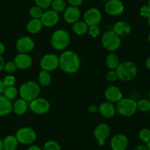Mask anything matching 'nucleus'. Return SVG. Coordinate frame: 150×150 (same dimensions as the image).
<instances>
[{
    "label": "nucleus",
    "instance_id": "f257e3e1",
    "mask_svg": "<svg viewBox=\"0 0 150 150\" xmlns=\"http://www.w3.org/2000/svg\"><path fill=\"white\" fill-rule=\"evenodd\" d=\"M59 67L66 73H75L81 67V59L73 51H65L59 57Z\"/></svg>",
    "mask_w": 150,
    "mask_h": 150
},
{
    "label": "nucleus",
    "instance_id": "f03ea898",
    "mask_svg": "<svg viewBox=\"0 0 150 150\" xmlns=\"http://www.w3.org/2000/svg\"><path fill=\"white\" fill-rule=\"evenodd\" d=\"M117 78L124 82L131 81L135 79L138 73V69L133 62L126 61L120 63L115 70Z\"/></svg>",
    "mask_w": 150,
    "mask_h": 150
},
{
    "label": "nucleus",
    "instance_id": "7ed1b4c3",
    "mask_svg": "<svg viewBox=\"0 0 150 150\" xmlns=\"http://www.w3.org/2000/svg\"><path fill=\"white\" fill-rule=\"evenodd\" d=\"M40 91V86L37 82L28 81L24 82L20 86L18 93L21 98L25 100L27 102H30L39 97Z\"/></svg>",
    "mask_w": 150,
    "mask_h": 150
},
{
    "label": "nucleus",
    "instance_id": "20e7f679",
    "mask_svg": "<svg viewBox=\"0 0 150 150\" xmlns=\"http://www.w3.org/2000/svg\"><path fill=\"white\" fill-rule=\"evenodd\" d=\"M70 42V35L64 29H57L51 37V44L57 51L65 49Z\"/></svg>",
    "mask_w": 150,
    "mask_h": 150
},
{
    "label": "nucleus",
    "instance_id": "39448f33",
    "mask_svg": "<svg viewBox=\"0 0 150 150\" xmlns=\"http://www.w3.org/2000/svg\"><path fill=\"white\" fill-rule=\"evenodd\" d=\"M103 47L108 51H115L121 45V38L113 30L105 32L101 38Z\"/></svg>",
    "mask_w": 150,
    "mask_h": 150
},
{
    "label": "nucleus",
    "instance_id": "423d86ee",
    "mask_svg": "<svg viewBox=\"0 0 150 150\" xmlns=\"http://www.w3.org/2000/svg\"><path fill=\"white\" fill-rule=\"evenodd\" d=\"M116 110L123 117H131L137 111V102L132 98H122L117 103Z\"/></svg>",
    "mask_w": 150,
    "mask_h": 150
},
{
    "label": "nucleus",
    "instance_id": "0eeeda50",
    "mask_svg": "<svg viewBox=\"0 0 150 150\" xmlns=\"http://www.w3.org/2000/svg\"><path fill=\"white\" fill-rule=\"evenodd\" d=\"M15 136L18 143L23 145H31L36 141V132L29 127H23L19 128L16 132Z\"/></svg>",
    "mask_w": 150,
    "mask_h": 150
},
{
    "label": "nucleus",
    "instance_id": "6e6552de",
    "mask_svg": "<svg viewBox=\"0 0 150 150\" xmlns=\"http://www.w3.org/2000/svg\"><path fill=\"white\" fill-rule=\"evenodd\" d=\"M59 57L54 54H47L41 58L40 66L43 70L51 72L59 67Z\"/></svg>",
    "mask_w": 150,
    "mask_h": 150
},
{
    "label": "nucleus",
    "instance_id": "1a4fd4ad",
    "mask_svg": "<svg viewBox=\"0 0 150 150\" xmlns=\"http://www.w3.org/2000/svg\"><path fill=\"white\" fill-rule=\"evenodd\" d=\"M29 107L31 111L36 114H44L50 109V103L43 98H37L30 101Z\"/></svg>",
    "mask_w": 150,
    "mask_h": 150
},
{
    "label": "nucleus",
    "instance_id": "9d476101",
    "mask_svg": "<svg viewBox=\"0 0 150 150\" xmlns=\"http://www.w3.org/2000/svg\"><path fill=\"white\" fill-rule=\"evenodd\" d=\"M83 21L89 26L98 25L102 20V13L96 7L89 8L83 15Z\"/></svg>",
    "mask_w": 150,
    "mask_h": 150
},
{
    "label": "nucleus",
    "instance_id": "9b49d317",
    "mask_svg": "<svg viewBox=\"0 0 150 150\" xmlns=\"http://www.w3.org/2000/svg\"><path fill=\"white\" fill-rule=\"evenodd\" d=\"M111 133V128L108 125L105 123H101L96 126L94 130V136L98 142V144L100 146H103L105 144V142L110 136Z\"/></svg>",
    "mask_w": 150,
    "mask_h": 150
},
{
    "label": "nucleus",
    "instance_id": "f8f14e48",
    "mask_svg": "<svg viewBox=\"0 0 150 150\" xmlns=\"http://www.w3.org/2000/svg\"><path fill=\"white\" fill-rule=\"evenodd\" d=\"M105 11L109 16H120L124 12V4L120 0H108L105 4Z\"/></svg>",
    "mask_w": 150,
    "mask_h": 150
},
{
    "label": "nucleus",
    "instance_id": "ddd939ff",
    "mask_svg": "<svg viewBox=\"0 0 150 150\" xmlns=\"http://www.w3.org/2000/svg\"><path fill=\"white\" fill-rule=\"evenodd\" d=\"M16 48L19 53L29 54L35 48V42L29 37H21L16 41Z\"/></svg>",
    "mask_w": 150,
    "mask_h": 150
},
{
    "label": "nucleus",
    "instance_id": "4468645a",
    "mask_svg": "<svg viewBox=\"0 0 150 150\" xmlns=\"http://www.w3.org/2000/svg\"><path fill=\"white\" fill-rule=\"evenodd\" d=\"M40 21L43 26L46 27H52L58 23L59 21V15L53 10H47L42 13Z\"/></svg>",
    "mask_w": 150,
    "mask_h": 150
},
{
    "label": "nucleus",
    "instance_id": "2eb2a0df",
    "mask_svg": "<svg viewBox=\"0 0 150 150\" xmlns=\"http://www.w3.org/2000/svg\"><path fill=\"white\" fill-rule=\"evenodd\" d=\"M128 145V139L122 133L115 135L111 140V148L112 150H126Z\"/></svg>",
    "mask_w": 150,
    "mask_h": 150
},
{
    "label": "nucleus",
    "instance_id": "dca6fc26",
    "mask_svg": "<svg viewBox=\"0 0 150 150\" xmlns=\"http://www.w3.org/2000/svg\"><path fill=\"white\" fill-rule=\"evenodd\" d=\"M104 95L107 101H109L112 103H117L123 98L122 93L120 88L114 85L108 86L105 89Z\"/></svg>",
    "mask_w": 150,
    "mask_h": 150
},
{
    "label": "nucleus",
    "instance_id": "f3484780",
    "mask_svg": "<svg viewBox=\"0 0 150 150\" xmlns=\"http://www.w3.org/2000/svg\"><path fill=\"white\" fill-rule=\"evenodd\" d=\"M64 21L67 23L73 24L75 22L79 21L81 17V11L79 10V7H75L71 6L66 7L64 10V15H63Z\"/></svg>",
    "mask_w": 150,
    "mask_h": 150
},
{
    "label": "nucleus",
    "instance_id": "a211bd4d",
    "mask_svg": "<svg viewBox=\"0 0 150 150\" xmlns=\"http://www.w3.org/2000/svg\"><path fill=\"white\" fill-rule=\"evenodd\" d=\"M13 62L16 64L17 69L20 70H26L32 64V59L29 54L19 53L15 57Z\"/></svg>",
    "mask_w": 150,
    "mask_h": 150
},
{
    "label": "nucleus",
    "instance_id": "6ab92c4d",
    "mask_svg": "<svg viewBox=\"0 0 150 150\" xmlns=\"http://www.w3.org/2000/svg\"><path fill=\"white\" fill-rule=\"evenodd\" d=\"M98 111L105 118L111 119L115 115L116 107L112 103L109 101H105V102L102 103L98 106Z\"/></svg>",
    "mask_w": 150,
    "mask_h": 150
},
{
    "label": "nucleus",
    "instance_id": "aec40b11",
    "mask_svg": "<svg viewBox=\"0 0 150 150\" xmlns=\"http://www.w3.org/2000/svg\"><path fill=\"white\" fill-rule=\"evenodd\" d=\"M132 30L131 26L127 22L121 21L114 24L113 31L120 37H125L130 34Z\"/></svg>",
    "mask_w": 150,
    "mask_h": 150
},
{
    "label": "nucleus",
    "instance_id": "412c9836",
    "mask_svg": "<svg viewBox=\"0 0 150 150\" xmlns=\"http://www.w3.org/2000/svg\"><path fill=\"white\" fill-rule=\"evenodd\" d=\"M13 111V103L11 100L0 95V117L7 116Z\"/></svg>",
    "mask_w": 150,
    "mask_h": 150
},
{
    "label": "nucleus",
    "instance_id": "4be33fe9",
    "mask_svg": "<svg viewBox=\"0 0 150 150\" xmlns=\"http://www.w3.org/2000/svg\"><path fill=\"white\" fill-rule=\"evenodd\" d=\"M28 108V102L22 98L16 100V102L13 104V111L18 116L23 115L27 111Z\"/></svg>",
    "mask_w": 150,
    "mask_h": 150
},
{
    "label": "nucleus",
    "instance_id": "5701e85b",
    "mask_svg": "<svg viewBox=\"0 0 150 150\" xmlns=\"http://www.w3.org/2000/svg\"><path fill=\"white\" fill-rule=\"evenodd\" d=\"M42 26L43 25H42L40 19L32 18L28 22L27 25H26V29L29 33L35 35L42 30Z\"/></svg>",
    "mask_w": 150,
    "mask_h": 150
},
{
    "label": "nucleus",
    "instance_id": "b1692460",
    "mask_svg": "<svg viewBox=\"0 0 150 150\" xmlns=\"http://www.w3.org/2000/svg\"><path fill=\"white\" fill-rule=\"evenodd\" d=\"M18 142L15 136H7L3 140L4 150H16L18 146Z\"/></svg>",
    "mask_w": 150,
    "mask_h": 150
},
{
    "label": "nucleus",
    "instance_id": "393cba45",
    "mask_svg": "<svg viewBox=\"0 0 150 150\" xmlns=\"http://www.w3.org/2000/svg\"><path fill=\"white\" fill-rule=\"evenodd\" d=\"M88 29H89V26L83 21H78L75 22L74 23H73V26H72L73 32L79 36L85 35L88 32Z\"/></svg>",
    "mask_w": 150,
    "mask_h": 150
},
{
    "label": "nucleus",
    "instance_id": "a878e982",
    "mask_svg": "<svg viewBox=\"0 0 150 150\" xmlns=\"http://www.w3.org/2000/svg\"><path fill=\"white\" fill-rule=\"evenodd\" d=\"M105 62L107 67L110 70H116L120 63L119 57H117V55H116L115 54H113V53H111L107 56Z\"/></svg>",
    "mask_w": 150,
    "mask_h": 150
},
{
    "label": "nucleus",
    "instance_id": "bb28decb",
    "mask_svg": "<svg viewBox=\"0 0 150 150\" xmlns=\"http://www.w3.org/2000/svg\"><path fill=\"white\" fill-rule=\"evenodd\" d=\"M51 76L48 71L42 70L38 74V81L41 86H48L51 83Z\"/></svg>",
    "mask_w": 150,
    "mask_h": 150
},
{
    "label": "nucleus",
    "instance_id": "cd10ccee",
    "mask_svg": "<svg viewBox=\"0 0 150 150\" xmlns=\"http://www.w3.org/2000/svg\"><path fill=\"white\" fill-rule=\"evenodd\" d=\"M2 95L10 100H13L17 98L18 95V90L14 86H6Z\"/></svg>",
    "mask_w": 150,
    "mask_h": 150
},
{
    "label": "nucleus",
    "instance_id": "c85d7f7f",
    "mask_svg": "<svg viewBox=\"0 0 150 150\" xmlns=\"http://www.w3.org/2000/svg\"><path fill=\"white\" fill-rule=\"evenodd\" d=\"M51 6L53 10L59 13L65 10L66 2L64 0H52Z\"/></svg>",
    "mask_w": 150,
    "mask_h": 150
},
{
    "label": "nucleus",
    "instance_id": "c756f323",
    "mask_svg": "<svg viewBox=\"0 0 150 150\" xmlns=\"http://www.w3.org/2000/svg\"><path fill=\"white\" fill-rule=\"evenodd\" d=\"M137 110L142 112H148L150 111V101L149 99H142L137 102Z\"/></svg>",
    "mask_w": 150,
    "mask_h": 150
},
{
    "label": "nucleus",
    "instance_id": "7c9ffc66",
    "mask_svg": "<svg viewBox=\"0 0 150 150\" xmlns=\"http://www.w3.org/2000/svg\"><path fill=\"white\" fill-rule=\"evenodd\" d=\"M42 150H62L61 146L56 141L49 140L43 145Z\"/></svg>",
    "mask_w": 150,
    "mask_h": 150
},
{
    "label": "nucleus",
    "instance_id": "2f4dec72",
    "mask_svg": "<svg viewBox=\"0 0 150 150\" xmlns=\"http://www.w3.org/2000/svg\"><path fill=\"white\" fill-rule=\"evenodd\" d=\"M42 9L39 7L38 6H33L29 10V15L32 18L40 19L41 16H42Z\"/></svg>",
    "mask_w": 150,
    "mask_h": 150
},
{
    "label": "nucleus",
    "instance_id": "473e14b6",
    "mask_svg": "<svg viewBox=\"0 0 150 150\" xmlns=\"http://www.w3.org/2000/svg\"><path fill=\"white\" fill-rule=\"evenodd\" d=\"M139 138L142 142L146 144L150 140V130L148 128H142L139 133Z\"/></svg>",
    "mask_w": 150,
    "mask_h": 150
},
{
    "label": "nucleus",
    "instance_id": "72a5a7b5",
    "mask_svg": "<svg viewBox=\"0 0 150 150\" xmlns=\"http://www.w3.org/2000/svg\"><path fill=\"white\" fill-rule=\"evenodd\" d=\"M88 33L90 35L92 38H96L100 34V29L98 25H95V26H89V29H88Z\"/></svg>",
    "mask_w": 150,
    "mask_h": 150
},
{
    "label": "nucleus",
    "instance_id": "f704fd0d",
    "mask_svg": "<svg viewBox=\"0 0 150 150\" xmlns=\"http://www.w3.org/2000/svg\"><path fill=\"white\" fill-rule=\"evenodd\" d=\"M17 67H16V64H15L14 62L10 61L7 62L4 64V70L7 72V73H10V74H12V73H14L16 70Z\"/></svg>",
    "mask_w": 150,
    "mask_h": 150
},
{
    "label": "nucleus",
    "instance_id": "c9c22d12",
    "mask_svg": "<svg viewBox=\"0 0 150 150\" xmlns=\"http://www.w3.org/2000/svg\"><path fill=\"white\" fill-rule=\"evenodd\" d=\"M37 6L41 9H47L51 7L52 0H35Z\"/></svg>",
    "mask_w": 150,
    "mask_h": 150
},
{
    "label": "nucleus",
    "instance_id": "e433bc0d",
    "mask_svg": "<svg viewBox=\"0 0 150 150\" xmlns=\"http://www.w3.org/2000/svg\"><path fill=\"white\" fill-rule=\"evenodd\" d=\"M3 82H4L5 86H14L16 82V79L15 78V76H13V75H8V76H5L4 78Z\"/></svg>",
    "mask_w": 150,
    "mask_h": 150
},
{
    "label": "nucleus",
    "instance_id": "4c0bfd02",
    "mask_svg": "<svg viewBox=\"0 0 150 150\" xmlns=\"http://www.w3.org/2000/svg\"><path fill=\"white\" fill-rule=\"evenodd\" d=\"M139 13H140L141 16L148 18L150 16V7H149V5L147 4V5L142 6L140 10H139Z\"/></svg>",
    "mask_w": 150,
    "mask_h": 150
},
{
    "label": "nucleus",
    "instance_id": "58836bf2",
    "mask_svg": "<svg viewBox=\"0 0 150 150\" xmlns=\"http://www.w3.org/2000/svg\"><path fill=\"white\" fill-rule=\"evenodd\" d=\"M106 79L108 81L111 82L116 81L118 79L115 70H110V71L108 72V73L106 74Z\"/></svg>",
    "mask_w": 150,
    "mask_h": 150
},
{
    "label": "nucleus",
    "instance_id": "ea45409f",
    "mask_svg": "<svg viewBox=\"0 0 150 150\" xmlns=\"http://www.w3.org/2000/svg\"><path fill=\"white\" fill-rule=\"evenodd\" d=\"M69 4L71 6H75V7H79L83 2V0H67Z\"/></svg>",
    "mask_w": 150,
    "mask_h": 150
},
{
    "label": "nucleus",
    "instance_id": "a19ab883",
    "mask_svg": "<svg viewBox=\"0 0 150 150\" xmlns=\"http://www.w3.org/2000/svg\"><path fill=\"white\" fill-rule=\"evenodd\" d=\"M88 111H89L90 113H92V114L98 112V106H97V105H91L88 108Z\"/></svg>",
    "mask_w": 150,
    "mask_h": 150
},
{
    "label": "nucleus",
    "instance_id": "79ce46f5",
    "mask_svg": "<svg viewBox=\"0 0 150 150\" xmlns=\"http://www.w3.org/2000/svg\"><path fill=\"white\" fill-rule=\"evenodd\" d=\"M5 87L6 86L5 85H4V82H3V80L0 79V95H2Z\"/></svg>",
    "mask_w": 150,
    "mask_h": 150
},
{
    "label": "nucleus",
    "instance_id": "37998d69",
    "mask_svg": "<svg viewBox=\"0 0 150 150\" xmlns=\"http://www.w3.org/2000/svg\"><path fill=\"white\" fill-rule=\"evenodd\" d=\"M4 64H5V62H4V58L1 56H0V72L4 70Z\"/></svg>",
    "mask_w": 150,
    "mask_h": 150
},
{
    "label": "nucleus",
    "instance_id": "c03bdc74",
    "mask_svg": "<svg viewBox=\"0 0 150 150\" xmlns=\"http://www.w3.org/2000/svg\"><path fill=\"white\" fill-rule=\"evenodd\" d=\"M4 52H5V47L2 42H0V56L2 55Z\"/></svg>",
    "mask_w": 150,
    "mask_h": 150
},
{
    "label": "nucleus",
    "instance_id": "a18cd8bd",
    "mask_svg": "<svg viewBox=\"0 0 150 150\" xmlns=\"http://www.w3.org/2000/svg\"><path fill=\"white\" fill-rule=\"evenodd\" d=\"M26 150H42L40 146H37V145H32L29 146Z\"/></svg>",
    "mask_w": 150,
    "mask_h": 150
},
{
    "label": "nucleus",
    "instance_id": "49530a36",
    "mask_svg": "<svg viewBox=\"0 0 150 150\" xmlns=\"http://www.w3.org/2000/svg\"><path fill=\"white\" fill-rule=\"evenodd\" d=\"M134 150H148V149L147 148H146V146H143V145H139V146H136V147L134 149Z\"/></svg>",
    "mask_w": 150,
    "mask_h": 150
},
{
    "label": "nucleus",
    "instance_id": "de8ad7c7",
    "mask_svg": "<svg viewBox=\"0 0 150 150\" xmlns=\"http://www.w3.org/2000/svg\"><path fill=\"white\" fill-rule=\"evenodd\" d=\"M145 65H146V68H147L148 70H150V56L146 59V62H145Z\"/></svg>",
    "mask_w": 150,
    "mask_h": 150
},
{
    "label": "nucleus",
    "instance_id": "09e8293b",
    "mask_svg": "<svg viewBox=\"0 0 150 150\" xmlns=\"http://www.w3.org/2000/svg\"><path fill=\"white\" fill-rule=\"evenodd\" d=\"M0 150H4L3 148V140L0 139Z\"/></svg>",
    "mask_w": 150,
    "mask_h": 150
},
{
    "label": "nucleus",
    "instance_id": "8fccbe9b",
    "mask_svg": "<svg viewBox=\"0 0 150 150\" xmlns=\"http://www.w3.org/2000/svg\"><path fill=\"white\" fill-rule=\"evenodd\" d=\"M146 148H147L148 150H150V140L146 143Z\"/></svg>",
    "mask_w": 150,
    "mask_h": 150
},
{
    "label": "nucleus",
    "instance_id": "3c124183",
    "mask_svg": "<svg viewBox=\"0 0 150 150\" xmlns=\"http://www.w3.org/2000/svg\"><path fill=\"white\" fill-rule=\"evenodd\" d=\"M147 19H148V25H149V26L150 27V16Z\"/></svg>",
    "mask_w": 150,
    "mask_h": 150
},
{
    "label": "nucleus",
    "instance_id": "603ef678",
    "mask_svg": "<svg viewBox=\"0 0 150 150\" xmlns=\"http://www.w3.org/2000/svg\"><path fill=\"white\" fill-rule=\"evenodd\" d=\"M148 41H149V42L150 44V34L149 35V36H148Z\"/></svg>",
    "mask_w": 150,
    "mask_h": 150
},
{
    "label": "nucleus",
    "instance_id": "864d4df0",
    "mask_svg": "<svg viewBox=\"0 0 150 150\" xmlns=\"http://www.w3.org/2000/svg\"><path fill=\"white\" fill-rule=\"evenodd\" d=\"M148 5H149V7H150V0H149V1H148Z\"/></svg>",
    "mask_w": 150,
    "mask_h": 150
},
{
    "label": "nucleus",
    "instance_id": "5fc2aeb1",
    "mask_svg": "<svg viewBox=\"0 0 150 150\" xmlns=\"http://www.w3.org/2000/svg\"><path fill=\"white\" fill-rule=\"evenodd\" d=\"M149 100L150 101V90H149Z\"/></svg>",
    "mask_w": 150,
    "mask_h": 150
},
{
    "label": "nucleus",
    "instance_id": "6e6d98bb",
    "mask_svg": "<svg viewBox=\"0 0 150 150\" xmlns=\"http://www.w3.org/2000/svg\"><path fill=\"white\" fill-rule=\"evenodd\" d=\"M100 1H108V0H100Z\"/></svg>",
    "mask_w": 150,
    "mask_h": 150
}]
</instances>
